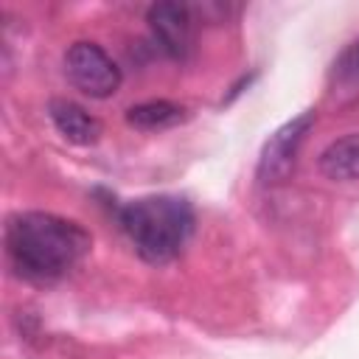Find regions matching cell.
<instances>
[{
  "label": "cell",
  "instance_id": "6",
  "mask_svg": "<svg viewBox=\"0 0 359 359\" xmlns=\"http://www.w3.org/2000/svg\"><path fill=\"white\" fill-rule=\"evenodd\" d=\"M48 115L59 135L76 146H93L101 137V121L67 98H53L48 104Z\"/></svg>",
  "mask_w": 359,
  "mask_h": 359
},
{
  "label": "cell",
  "instance_id": "5",
  "mask_svg": "<svg viewBox=\"0 0 359 359\" xmlns=\"http://www.w3.org/2000/svg\"><path fill=\"white\" fill-rule=\"evenodd\" d=\"M146 22L157 39V45L171 59H185L194 45V8L174 0L151 3L146 11Z\"/></svg>",
  "mask_w": 359,
  "mask_h": 359
},
{
  "label": "cell",
  "instance_id": "3",
  "mask_svg": "<svg viewBox=\"0 0 359 359\" xmlns=\"http://www.w3.org/2000/svg\"><path fill=\"white\" fill-rule=\"evenodd\" d=\"M65 73L70 84L90 98H109L121 87V67L101 45L87 39H79L67 48Z\"/></svg>",
  "mask_w": 359,
  "mask_h": 359
},
{
  "label": "cell",
  "instance_id": "2",
  "mask_svg": "<svg viewBox=\"0 0 359 359\" xmlns=\"http://www.w3.org/2000/svg\"><path fill=\"white\" fill-rule=\"evenodd\" d=\"M118 222L143 261L168 264L194 233V208L174 194L140 196L118 208Z\"/></svg>",
  "mask_w": 359,
  "mask_h": 359
},
{
  "label": "cell",
  "instance_id": "8",
  "mask_svg": "<svg viewBox=\"0 0 359 359\" xmlns=\"http://www.w3.org/2000/svg\"><path fill=\"white\" fill-rule=\"evenodd\" d=\"M188 118L185 107L174 104V101H143L126 109V123H132L135 129L143 132H160V129H171L177 123H182Z\"/></svg>",
  "mask_w": 359,
  "mask_h": 359
},
{
  "label": "cell",
  "instance_id": "9",
  "mask_svg": "<svg viewBox=\"0 0 359 359\" xmlns=\"http://www.w3.org/2000/svg\"><path fill=\"white\" fill-rule=\"evenodd\" d=\"M331 84L334 93H359V39L351 42L331 65Z\"/></svg>",
  "mask_w": 359,
  "mask_h": 359
},
{
  "label": "cell",
  "instance_id": "7",
  "mask_svg": "<svg viewBox=\"0 0 359 359\" xmlns=\"http://www.w3.org/2000/svg\"><path fill=\"white\" fill-rule=\"evenodd\" d=\"M317 165L334 182H356L359 180V132L331 140L320 151Z\"/></svg>",
  "mask_w": 359,
  "mask_h": 359
},
{
  "label": "cell",
  "instance_id": "4",
  "mask_svg": "<svg viewBox=\"0 0 359 359\" xmlns=\"http://www.w3.org/2000/svg\"><path fill=\"white\" fill-rule=\"evenodd\" d=\"M311 126H314V109H306V112L294 115L292 121H286L283 126H278L266 137V143L261 146V154H258V168H255V177L264 185L280 182L292 174L297 151Z\"/></svg>",
  "mask_w": 359,
  "mask_h": 359
},
{
  "label": "cell",
  "instance_id": "1",
  "mask_svg": "<svg viewBox=\"0 0 359 359\" xmlns=\"http://www.w3.org/2000/svg\"><path fill=\"white\" fill-rule=\"evenodd\" d=\"M90 233L65 216L45 210L14 213L6 222V255L11 269L34 283L65 278L90 252Z\"/></svg>",
  "mask_w": 359,
  "mask_h": 359
}]
</instances>
